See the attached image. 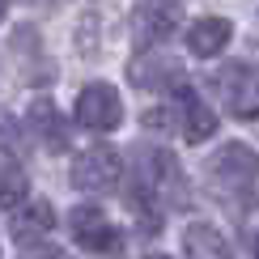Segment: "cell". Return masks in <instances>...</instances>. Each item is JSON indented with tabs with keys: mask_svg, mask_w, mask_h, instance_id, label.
I'll return each instance as SVG.
<instances>
[{
	"mask_svg": "<svg viewBox=\"0 0 259 259\" xmlns=\"http://www.w3.org/2000/svg\"><path fill=\"white\" fill-rule=\"evenodd\" d=\"M21 259H56V251L51 246H38V242H26V255Z\"/></svg>",
	"mask_w": 259,
	"mask_h": 259,
	"instance_id": "9a60e30c",
	"label": "cell"
},
{
	"mask_svg": "<svg viewBox=\"0 0 259 259\" xmlns=\"http://www.w3.org/2000/svg\"><path fill=\"white\" fill-rule=\"evenodd\" d=\"M230 38H234V26L225 17H200L187 30V51L200 56V60H208V56H221L230 47Z\"/></svg>",
	"mask_w": 259,
	"mask_h": 259,
	"instance_id": "8992f818",
	"label": "cell"
},
{
	"mask_svg": "<svg viewBox=\"0 0 259 259\" xmlns=\"http://www.w3.org/2000/svg\"><path fill=\"white\" fill-rule=\"evenodd\" d=\"M30 127L38 132V145H47L51 153H64V149H68V123L60 119L56 102L38 98L34 106H30Z\"/></svg>",
	"mask_w": 259,
	"mask_h": 259,
	"instance_id": "9c48e42d",
	"label": "cell"
},
{
	"mask_svg": "<svg viewBox=\"0 0 259 259\" xmlns=\"http://www.w3.org/2000/svg\"><path fill=\"white\" fill-rule=\"evenodd\" d=\"M77 123L90 127V132H115L123 123V98L115 85L94 81L77 94Z\"/></svg>",
	"mask_w": 259,
	"mask_h": 259,
	"instance_id": "3957f363",
	"label": "cell"
},
{
	"mask_svg": "<svg viewBox=\"0 0 259 259\" xmlns=\"http://www.w3.org/2000/svg\"><path fill=\"white\" fill-rule=\"evenodd\" d=\"M212 90H221V102L234 119H259V68L251 64H225L212 77Z\"/></svg>",
	"mask_w": 259,
	"mask_h": 259,
	"instance_id": "7a4b0ae2",
	"label": "cell"
},
{
	"mask_svg": "<svg viewBox=\"0 0 259 259\" xmlns=\"http://www.w3.org/2000/svg\"><path fill=\"white\" fill-rule=\"evenodd\" d=\"M51 225H56V208H51L47 200H38V204H26L13 217V234H17V242H34L38 234L51 230Z\"/></svg>",
	"mask_w": 259,
	"mask_h": 259,
	"instance_id": "8fae6325",
	"label": "cell"
},
{
	"mask_svg": "<svg viewBox=\"0 0 259 259\" xmlns=\"http://www.w3.org/2000/svg\"><path fill=\"white\" fill-rule=\"evenodd\" d=\"M26 196H30V179L21 175L17 166H9L5 175H0V208L13 212V208H21V204H26Z\"/></svg>",
	"mask_w": 259,
	"mask_h": 259,
	"instance_id": "4fadbf2b",
	"label": "cell"
},
{
	"mask_svg": "<svg viewBox=\"0 0 259 259\" xmlns=\"http://www.w3.org/2000/svg\"><path fill=\"white\" fill-rule=\"evenodd\" d=\"M183 246H187L191 259H225V238L212 230V225H187Z\"/></svg>",
	"mask_w": 259,
	"mask_h": 259,
	"instance_id": "7c38bea8",
	"label": "cell"
},
{
	"mask_svg": "<svg viewBox=\"0 0 259 259\" xmlns=\"http://www.w3.org/2000/svg\"><path fill=\"white\" fill-rule=\"evenodd\" d=\"M132 81L140 90H179L183 85V68L166 56H145L132 64Z\"/></svg>",
	"mask_w": 259,
	"mask_h": 259,
	"instance_id": "30bf717a",
	"label": "cell"
},
{
	"mask_svg": "<svg viewBox=\"0 0 259 259\" xmlns=\"http://www.w3.org/2000/svg\"><path fill=\"white\" fill-rule=\"evenodd\" d=\"M179 111H183V136H187V145H204L212 132H217V111H208L204 102L191 98V90H183L179 85Z\"/></svg>",
	"mask_w": 259,
	"mask_h": 259,
	"instance_id": "ba28073f",
	"label": "cell"
},
{
	"mask_svg": "<svg viewBox=\"0 0 259 259\" xmlns=\"http://www.w3.org/2000/svg\"><path fill=\"white\" fill-rule=\"evenodd\" d=\"M94 26H98V21L85 17L81 30H77V47H81V56H94V51H98V42H94Z\"/></svg>",
	"mask_w": 259,
	"mask_h": 259,
	"instance_id": "5bb4252c",
	"label": "cell"
},
{
	"mask_svg": "<svg viewBox=\"0 0 259 259\" xmlns=\"http://www.w3.org/2000/svg\"><path fill=\"white\" fill-rule=\"evenodd\" d=\"M212 187H217L221 200H230L234 208L251 212L259 208V157L251 145L234 140V145H221V153H212L208 161Z\"/></svg>",
	"mask_w": 259,
	"mask_h": 259,
	"instance_id": "6da1fadb",
	"label": "cell"
},
{
	"mask_svg": "<svg viewBox=\"0 0 259 259\" xmlns=\"http://www.w3.org/2000/svg\"><path fill=\"white\" fill-rule=\"evenodd\" d=\"M145 259H166V255H145Z\"/></svg>",
	"mask_w": 259,
	"mask_h": 259,
	"instance_id": "2e32d148",
	"label": "cell"
},
{
	"mask_svg": "<svg viewBox=\"0 0 259 259\" xmlns=\"http://www.w3.org/2000/svg\"><path fill=\"white\" fill-rule=\"evenodd\" d=\"M119 153H115L111 145H94V149H85V153L72 157V187H81V191H111L115 183H119Z\"/></svg>",
	"mask_w": 259,
	"mask_h": 259,
	"instance_id": "277c9868",
	"label": "cell"
},
{
	"mask_svg": "<svg viewBox=\"0 0 259 259\" xmlns=\"http://www.w3.org/2000/svg\"><path fill=\"white\" fill-rule=\"evenodd\" d=\"M170 34H175V9L170 5L149 0V5L136 9V42L140 47H157V42H166Z\"/></svg>",
	"mask_w": 259,
	"mask_h": 259,
	"instance_id": "52a82bcc",
	"label": "cell"
},
{
	"mask_svg": "<svg viewBox=\"0 0 259 259\" xmlns=\"http://www.w3.org/2000/svg\"><path fill=\"white\" fill-rule=\"evenodd\" d=\"M0 17H5V0H0Z\"/></svg>",
	"mask_w": 259,
	"mask_h": 259,
	"instance_id": "e0dca14e",
	"label": "cell"
},
{
	"mask_svg": "<svg viewBox=\"0 0 259 259\" xmlns=\"http://www.w3.org/2000/svg\"><path fill=\"white\" fill-rule=\"evenodd\" d=\"M255 251H259V234H255Z\"/></svg>",
	"mask_w": 259,
	"mask_h": 259,
	"instance_id": "ac0fdd59",
	"label": "cell"
},
{
	"mask_svg": "<svg viewBox=\"0 0 259 259\" xmlns=\"http://www.w3.org/2000/svg\"><path fill=\"white\" fill-rule=\"evenodd\" d=\"M68 230H72V238H77L81 246H90V251L111 255V259L119 255V230L106 221V212L98 208V204H81V208H72Z\"/></svg>",
	"mask_w": 259,
	"mask_h": 259,
	"instance_id": "5b68a950",
	"label": "cell"
}]
</instances>
